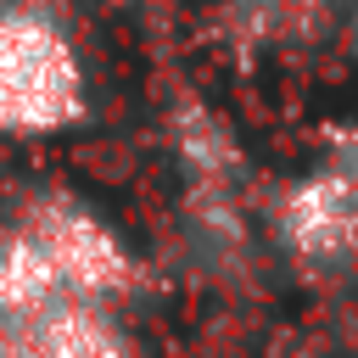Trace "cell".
<instances>
[{
	"label": "cell",
	"mask_w": 358,
	"mask_h": 358,
	"mask_svg": "<svg viewBox=\"0 0 358 358\" xmlns=\"http://www.w3.org/2000/svg\"><path fill=\"white\" fill-rule=\"evenodd\" d=\"M162 123H168V151L185 173V190H241L246 151L201 95H173Z\"/></svg>",
	"instance_id": "cell-5"
},
{
	"label": "cell",
	"mask_w": 358,
	"mask_h": 358,
	"mask_svg": "<svg viewBox=\"0 0 358 358\" xmlns=\"http://www.w3.org/2000/svg\"><path fill=\"white\" fill-rule=\"evenodd\" d=\"M336 0H218L224 34L241 45H302L330 22Z\"/></svg>",
	"instance_id": "cell-6"
},
{
	"label": "cell",
	"mask_w": 358,
	"mask_h": 358,
	"mask_svg": "<svg viewBox=\"0 0 358 358\" xmlns=\"http://www.w3.org/2000/svg\"><path fill=\"white\" fill-rule=\"evenodd\" d=\"M11 241H22L67 291H84L95 302H129L140 285V257L123 241V229L84 196L39 185L17 196V207L0 218Z\"/></svg>",
	"instance_id": "cell-3"
},
{
	"label": "cell",
	"mask_w": 358,
	"mask_h": 358,
	"mask_svg": "<svg viewBox=\"0 0 358 358\" xmlns=\"http://www.w3.org/2000/svg\"><path fill=\"white\" fill-rule=\"evenodd\" d=\"M352 190H358V123H341V129H330V157H324Z\"/></svg>",
	"instance_id": "cell-7"
},
{
	"label": "cell",
	"mask_w": 358,
	"mask_h": 358,
	"mask_svg": "<svg viewBox=\"0 0 358 358\" xmlns=\"http://www.w3.org/2000/svg\"><path fill=\"white\" fill-rule=\"evenodd\" d=\"M90 117V67L50 0H0V134L56 140Z\"/></svg>",
	"instance_id": "cell-1"
},
{
	"label": "cell",
	"mask_w": 358,
	"mask_h": 358,
	"mask_svg": "<svg viewBox=\"0 0 358 358\" xmlns=\"http://www.w3.org/2000/svg\"><path fill=\"white\" fill-rule=\"evenodd\" d=\"M0 358H134L117 302L67 291L0 229Z\"/></svg>",
	"instance_id": "cell-2"
},
{
	"label": "cell",
	"mask_w": 358,
	"mask_h": 358,
	"mask_svg": "<svg viewBox=\"0 0 358 358\" xmlns=\"http://www.w3.org/2000/svg\"><path fill=\"white\" fill-rule=\"evenodd\" d=\"M268 229L291 268L308 280H347L358 268V190L330 162H319L274 196Z\"/></svg>",
	"instance_id": "cell-4"
}]
</instances>
